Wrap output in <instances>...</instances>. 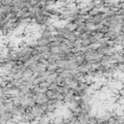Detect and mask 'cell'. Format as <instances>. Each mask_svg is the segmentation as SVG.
<instances>
[{
    "label": "cell",
    "mask_w": 124,
    "mask_h": 124,
    "mask_svg": "<svg viewBox=\"0 0 124 124\" xmlns=\"http://www.w3.org/2000/svg\"><path fill=\"white\" fill-rule=\"evenodd\" d=\"M33 98L36 101V104L38 105H43L45 103H46L49 99L47 98L46 94L44 92H40V93H33Z\"/></svg>",
    "instance_id": "6da1fadb"
},
{
    "label": "cell",
    "mask_w": 124,
    "mask_h": 124,
    "mask_svg": "<svg viewBox=\"0 0 124 124\" xmlns=\"http://www.w3.org/2000/svg\"><path fill=\"white\" fill-rule=\"evenodd\" d=\"M78 25L76 23V22H68L67 21V24H66V28L68 29V30H70V31H76L77 29H78Z\"/></svg>",
    "instance_id": "7a4b0ae2"
},
{
    "label": "cell",
    "mask_w": 124,
    "mask_h": 124,
    "mask_svg": "<svg viewBox=\"0 0 124 124\" xmlns=\"http://www.w3.org/2000/svg\"><path fill=\"white\" fill-rule=\"evenodd\" d=\"M108 30H109V27H108V26L99 23V26H98V28H97V31H98V32H101V33H103V34H106Z\"/></svg>",
    "instance_id": "3957f363"
},
{
    "label": "cell",
    "mask_w": 124,
    "mask_h": 124,
    "mask_svg": "<svg viewBox=\"0 0 124 124\" xmlns=\"http://www.w3.org/2000/svg\"><path fill=\"white\" fill-rule=\"evenodd\" d=\"M46 96H47V98H48L49 100H53V99H55V98H56L57 92H56L55 90H51V89H48V90L46 92Z\"/></svg>",
    "instance_id": "277c9868"
},
{
    "label": "cell",
    "mask_w": 124,
    "mask_h": 124,
    "mask_svg": "<svg viewBox=\"0 0 124 124\" xmlns=\"http://www.w3.org/2000/svg\"><path fill=\"white\" fill-rule=\"evenodd\" d=\"M51 122H53V123H64V116H63L62 114L56 115V116L52 119Z\"/></svg>",
    "instance_id": "5b68a950"
},
{
    "label": "cell",
    "mask_w": 124,
    "mask_h": 124,
    "mask_svg": "<svg viewBox=\"0 0 124 124\" xmlns=\"http://www.w3.org/2000/svg\"><path fill=\"white\" fill-rule=\"evenodd\" d=\"M49 50L52 53H60L61 52V48L59 46H49Z\"/></svg>",
    "instance_id": "8992f818"
},
{
    "label": "cell",
    "mask_w": 124,
    "mask_h": 124,
    "mask_svg": "<svg viewBox=\"0 0 124 124\" xmlns=\"http://www.w3.org/2000/svg\"><path fill=\"white\" fill-rule=\"evenodd\" d=\"M102 46V44H100L99 42H95V43H91L90 45H89V46H90V48L91 49H93V50H97L100 46Z\"/></svg>",
    "instance_id": "52a82bcc"
},
{
    "label": "cell",
    "mask_w": 124,
    "mask_h": 124,
    "mask_svg": "<svg viewBox=\"0 0 124 124\" xmlns=\"http://www.w3.org/2000/svg\"><path fill=\"white\" fill-rule=\"evenodd\" d=\"M77 6H78V4H77L76 2L68 3V4L66 5V9H67V10H69V11H72V10H73V9H75Z\"/></svg>",
    "instance_id": "ba28073f"
},
{
    "label": "cell",
    "mask_w": 124,
    "mask_h": 124,
    "mask_svg": "<svg viewBox=\"0 0 124 124\" xmlns=\"http://www.w3.org/2000/svg\"><path fill=\"white\" fill-rule=\"evenodd\" d=\"M118 104L120 105H124V95H118L117 96V101H116Z\"/></svg>",
    "instance_id": "9c48e42d"
},
{
    "label": "cell",
    "mask_w": 124,
    "mask_h": 124,
    "mask_svg": "<svg viewBox=\"0 0 124 124\" xmlns=\"http://www.w3.org/2000/svg\"><path fill=\"white\" fill-rule=\"evenodd\" d=\"M91 44V41L89 38H86V39H82V46H87Z\"/></svg>",
    "instance_id": "30bf717a"
},
{
    "label": "cell",
    "mask_w": 124,
    "mask_h": 124,
    "mask_svg": "<svg viewBox=\"0 0 124 124\" xmlns=\"http://www.w3.org/2000/svg\"><path fill=\"white\" fill-rule=\"evenodd\" d=\"M106 45H108V46H115V42H114V40H112V39H109Z\"/></svg>",
    "instance_id": "8fae6325"
},
{
    "label": "cell",
    "mask_w": 124,
    "mask_h": 124,
    "mask_svg": "<svg viewBox=\"0 0 124 124\" xmlns=\"http://www.w3.org/2000/svg\"><path fill=\"white\" fill-rule=\"evenodd\" d=\"M31 6H37L39 4V0H29Z\"/></svg>",
    "instance_id": "7c38bea8"
},
{
    "label": "cell",
    "mask_w": 124,
    "mask_h": 124,
    "mask_svg": "<svg viewBox=\"0 0 124 124\" xmlns=\"http://www.w3.org/2000/svg\"><path fill=\"white\" fill-rule=\"evenodd\" d=\"M119 94H120V95H124V87H123V88H122V89L120 90V92H119Z\"/></svg>",
    "instance_id": "4fadbf2b"
},
{
    "label": "cell",
    "mask_w": 124,
    "mask_h": 124,
    "mask_svg": "<svg viewBox=\"0 0 124 124\" xmlns=\"http://www.w3.org/2000/svg\"><path fill=\"white\" fill-rule=\"evenodd\" d=\"M120 31H121L122 33H124V23L122 24V26H121V29H120Z\"/></svg>",
    "instance_id": "5bb4252c"
}]
</instances>
